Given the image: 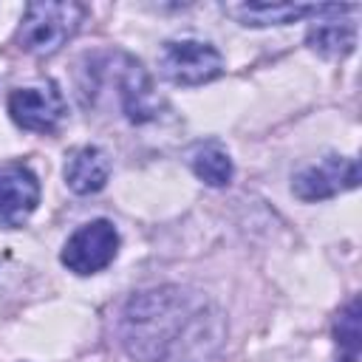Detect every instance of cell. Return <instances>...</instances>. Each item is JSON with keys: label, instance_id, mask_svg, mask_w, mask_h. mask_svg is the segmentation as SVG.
Wrapping results in <instances>:
<instances>
[{"label": "cell", "instance_id": "8", "mask_svg": "<svg viewBox=\"0 0 362 362\" xmlns=\"http://www.w3.org/2000/svg\"><path fill=\"white\" fill-rule=\"evenodd\" d=\"M40 204V181L23 161L0 164V226L17 229Z\"/></svg>", "mask_w": 362, "mask_h": 362}, {"label": "cell", "instance_id": "6", "mask_svg": "<svg viewBox=\"0 0 362 362\" xmlns=\"http://www.w3.org/2000/svg\"><path fill=\"white\" fill-rule=\"evenodd\" d=\"M8 116L17 127L34 133H54L57 124L65 119V99L54 82L17 88L8 96Z\"/></svg>", "mask_w": 362, "mask_h": 362}, {"label": "cell", "instance_id": "12", "mask_svg": "<svg viewBox=\"0 0 362 362\" xmlns=\"http://www.w3.org/2000/svg\"><path fill=\"white\" fill-rule=\"evenodd\" d=\"M189 167L192 173L209 184V187H226L232 181V158L229 153L223 150L221 141L209 139V141H201L192 147L189 153Z\"/></svg>", "mask_w": 362, "mask_h": 362}, {"label": "cell", "instance_id": "13", "mask_svg": "<svg viewBox=\"0 0 362 362\" xmlns=\"http://www.w3.org/2000/svg\"><path fill=\"white\" fill-rule=\"evenodd\" d=\"M334 331H337V342H339V348L345 351L348 362H354V359H356V354H359V348H362V331H359V300H351V303L339 311Z\"/></svg>", "mask_w": 362, "mask_h": 362}, {"label": "cell", "instance_id": "5", "mask_svg": "<svg viewBox=\"0 0 362 362\" xmlns=\"http://www.w3.org/2000/svg\"><path fill=\"white\" fill-rule=\"evenodd\" d=\"M119 252V232L110 221L99 218L90 223H82L62 246V263L76 274H93L102 272L107 263H113Z\"/></svg>", "mask_w": 362, "mask_h": 362}, {"label": "cell", "instance_id": "1", "mask_svg": "<svg viewBox=\"0 0 362 362\" xmlns=\"http://www.w3.org/2000/svg\"><path fill=\"white\" fill-rule=\"evenodd\" d=\"M119 339L136 362H212L226 342V317L195 288L156 286L124 303Z\"/></svg>", "mask_w": 362, "mask_h": 362}, {"label": "cell", "instance_id": "3", "mask_svg": "<svg viewBox=\"0 0 362 362\" xmlns=\"http://www.w3.org/2000/svg\"><path fill=\"white\" fill-rule=\"evenodd\" d=\"M85 17L82 3H28L17 28V45L34 57H51L57 54L79 28Z\"/></svg>", "mask_w": 362, "mask_h": 362}, {"label": "cell", "instance_id": "10", "mask_svg": "<svg viewBox=\"0 0 362 362\" xmlns=\"http://www.w3.org/2000/svg\"><path fill=\"white\" fill-rule=\"evenodd\" d=\"M110 178V158L105 150L85 144L74 150L65 161V181L76 195H90L99 192Z\"/></svg>", "mask_w": 362, "mask_h": 362}, {"label": "cell", "instance_id": "7", "mask_svg": "<svg viewBox=\"0 0 362 362\" xmlns=\"http://www.w3.org/2000/svg\"><path fill=\"white\" fill-rule=\"evenodd\" d=\"M359 184V161L345 156H325L320 164L305 167L294 175L291 189L303 201H322L334 198L345 189H354Z\"/></svg>", "mask_w": 362, "mask_h": 362}, {"label": "cell", "instance_id": "11", "mask_svg": "<svg viewBox=\"0 0 362 362\" xmlns=\"http://www.w3.org/2000/svg\"><path fill=\"white\" fill-rule=\"evenodd\" d=\"M229 17H235L240 25L263 28V25H286L294 20H303L308 14H317L320 6L308 3H229L223 6Z\"/></svg>", "mask_w": 362, "mask_h": 362}, {"label": "cell", "instance_id": "9", "mask_svg": "<svg viewBox=\"0 0 362 362\" xmlns=\"http://www.w3.org/2000/svg\"><path fill=\"white\" fill-rule=\"evenodd\" d=\"M359 6H339V3H320L314 14V25L308 28V45L322 57H345L356 45V25L351 20H339L342 14H354Z\"/></svg>", "mask_w": 362, "mask_h": 362}, {"label": "cell", "instance_id": "4", "mask_svg": "<svg viewBox=\"0 0 362 362\" xmlns=\"http://www.w3.org/2000/svg\"><path fill=\"white\" fill-rule=\"evenodd\" d=\"M158 68L173 85H204L223 74V57L218 48L201 40H170L158 54Z\"/></svg>", "mask_w": 362, "mask_h": 362}, {"label": "cell", "instance_id": "2", "mask_svg": "<svg viewBox=\"0 0 362 362\" xmlns=\"http://www.w3.org/2000/svg\"><path fill=\"white\" fill-rule=\"evenodd\" d=\"M85 82H82V93L85 102H96L102 90L116 88V99L122 105V113L141 124L156 119L158 113V99L153 93V82L147 76V71L141 68L139 59L122 54V51H102L88 57V68H85Z\"/></svg>", "mask_w": 362, "mask_h": 362}]
</instances>
